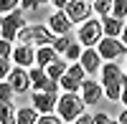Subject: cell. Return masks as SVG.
<instances>
[{"mask_svg": "<svg viewBox=\"0 0 127 124\" xmlns=\"http://www.w3.org/2000/svg\"><path fill=\"white\" fill-rule=\"evenodd\" d=\"M46 71H48V76H51V79H54L56 84H59V81H61L64 76H66V74H69V63L59 58V61H54V63H51V66H48Z\"/></svg>", "mask_w": 127, "mask_h": 124, "instance_id": "obj_19", "label": "cell"}, {"mask_svg": "<svg viewBox=\"0 0 127 124\" xmlns=\"http://www.w3.org/2000/svg\"><path fill=\"white\" fill-rule=\"evenodd\" d=\"M97 51H99V56H102V61H120L125 53H127V46L122 43V38H109V36H104L102 41H99V46H97Z\"/></svg>", "mask_w": 127, "mask_h": 124, "instance_id": "obj_6", "label": "cell"}, {"mask_svg": "<svg viewBox=\"0 0 127 124\" xmlns=\"http://www.w3.org/2000/svg\"><path fill=\"white\" fill-rule=\"evenodd\" d=\"M92 13H94V5L84 3V0H69L66 5V15L71 18V23H87V20H92Z\"/></svg>", "mask_w": 127, "mask_h": 124, "instance_id": "obj_9", "label": "cell"}, {"mask_svg": "<svg viewBox=\"0 0 127 124\" xmlns=\"http://www.w3.org/2000/svg\"><path fill=\"white\" fill-rule=\"evenodd\" d=\"M87 71H84V66L81 63H71L69 66V74L64 76L59 84H61V89L64 91H71V94H76V91H81V86H84V81H87Z\"/></svg>", "mask_w": 127, "mask_h": 124, "instance_id": "obj_8", "label": "cell"}, {"mask_svg": "<svg viewBox=\"0 0 127 124\" xmlns=\"http://www.w3.org/2000/svg\"><path fill=\"white\" fill-rule=\"evenodd\" d=\"M102 25H104V36L109 38H122V30H125V23L114 15H104L102 18Z\"/></svg>", "mask_w": 127, "mask_h": 124, "instance_id": "obj_16", "label": "cell"}, {"mask_svg": "<svg viewBox=\"0 0 127 124\" xmlns=\"http://www.w3.org/2000/svg\"><path fill=\"white\" fill-rule=\"evenodd\" d=\"M13 46H10V41H0V58H8V56H13Z\"/></svg>", "mask_w": 127, "mask_h": 124, "instance_id": "obj_29", "label": "cell"}, {"mask_svg": "<svg viewBox=\"0 0 127 124\" xmlns=\"http://www.w3.org/2000/svg\"><path fill=\"white\" fill-rule=\"evenodd\" d=\"M18 5H20V0H0V10H3V15L15 13V10H18Z\"/></svg>", "mask_w": 127, "mask_h": 124, "instance_id": "obj_26", "label": "cell"}, {"mask_svg": "<svg viewBox=\"0 0 127 124\" xmlns=\"http://www.w3.org/2000/svg\"><path fill=\"white\" fill-rule=\"evenodd\" d=\"M122 43L127 46V23H125V30H122Z\"/></svg>", "mask_w": 127, "mask_h": 124, "instance_id": "obj_35", "label": "cell"}, {"mask_svg": "<svg viewBox=\"0 0 127 124\" xmlns=\"http://www.w3.org/2000/svg\"><path fill=\"white\" fill-rule=\"evenodd\" d=\"M0 124H18V109L13 104H0Z\"/></svg>", "mask_w": 127, "mask_h": 124, "instance_id": "obj_20", "label": "cell"}, {"mask_svg": "<svg viewBox=\"0 0 127 124\" xmlns=\"http://www.w3.org/2000/svg\"><path fill=\"white\" fill-rule=\"evenodd\" d=\"M48 28H51V33L59 38V36H71L74 23H71V18L66 15V10H56V13L48 18Z\"/></svg>", "mask_w": 127, "mask_h": 124, "instance_id": "obj_10", "label": "cell"}, {"mask_svg": "<svg viewBox=\"0 0 127 124\" xmlns=\"http://www.w3.org/2000/svg\"><path fill=\"white\" fill-rule=\"evenodd\" d=\"M69 46H71V36H59V38H56V43H54L56 53H66Z\"/></svg>", "mask_w": 127, "mask_h": 124, "instance_id": "obj_25", "label": "cell"}, {"mask_svg": "<svg viewBox=\"0 0 127 124\" xmlns=\"http://www.w3.org/2000/svg\"><path fill=\"white\" fill-rule=\"evenodd\" d=\"M112 15L114 18H127V0H114V8H112Z\"/></svg>", "mask_w": 127, "mask_h": 124, "instance_id": "obj_24", "label": "cell"}, {"mask_svg": "<svg viewBox=\"0 0 127 124\" xmlns=\"http://www.w3.org/2000/svg\"><path fill=\"white\" fill-rule=\"evenodd\" d=\"M120 101L127 106V76H125V86H122V96H120Z\"/></svg>", "mask_w": 127, "mask_h": 124, "instance_id": "obj_33", "label": "cell"}, {"mask_svg": "<svg viewBox=\"0 0 127 124\" xmlns=\"http://www.w3.org/2000/svg\"><path fill=\"white\" fill-rule=\"evenodd\" d=\"M92 5H94V13H99V15L104 18V15H109V13H112V8H114V0H94Z\"/></svg>", "mask_w": 127, "mask_h": 124, "instance_id": "obj_21", "label": "cell"}, {"mask_svg": "<svg viewBox=\"0 0 127 124\" xmlns=\"http://www.w3.org/2000/svg\"><path fill=\"white\" fill-rule=\"evenodd\" d=\"M28 23H26V13L23 10H15V13H8L3 15V20H0V33H3V41H18L20 30H23Z\"/></svg>", "mask_w": 127, "mask_h": 124, "instance_id": "obj_4", "label": "cell"}, {"mask_svg": "<svg viewBox=\"0 0 127 124\" xmlns=\"http://www.w3.org/2000/svg\"><path fill=\"white\" fill-rule=\"evenodd\" d=\"M54 61H59V53H56V48H54V46H41V48L36 51V66L48 68Z\"/></svg>", "mask_w": 127, "mask_h": 124, "instance_id": "obj_17", "label": "cell"}, {"mask_svg": "<svg viewBox=\"0 0 127 124\" xmlns=\"http://www.w3.org/2000/svg\"><path fill=\"white\" fill-rule=\"evenodd\" d=\"M84 3H94V0H84Z\"/></svg>", "mask_w": 127, "mask_h": 124, "instance_id": "obj_36", "label": "cell"}, {"mask_svg": "<svg viewBox=\"0 0 127 124\" xmlns=\"http://www.w3.org/2000/svg\"><path fill=\"white\" fill-rule=\"evenodd\" d=\"M5 81L15 89V94H26L28 89H33V84H31V74H28L26 68H20V66H15L13 71H10V76Z\"/></svg>", "mask_w": 127, "mask_h": 124, "instance_id": "obj_12", "label": "cell"}, {"mask_svg": "<svg viewBox=\"0 0 127 124\" xmlns=\"http://www.w3.org/2000/svg\"><path fill=\"white\" fill-rule=\"evenodd\" d=\"M81 53H84V46H81V43H71V46H69V51H66V58H69V61H76V63H79Z\"/></svg>", "mask_w": 127, "mask_h": 124, "instance_id": "obj_23", "label": "cell"}, {"mask_svg": "<svg viewBox=\"0 0 127 124\" xmlns=\"http://www.w3.org/2000/svg\"><path fill=\"white\" fill-rule=\"evenodd\" d=\"M104 96V86H102V81H92L87 79L84 81V86H81V99H84V104H99V99Z\"/></svg>", "mask_w": 127, "mask_h": 124, "instance_id": "obj_13", "label": "cell"}, {"mask_svg": "<svg viewBox=\"0 0 127 124\" xmlns=\"http://www.w3.org/2000/svg\"><path fill=\"white\" fill-rule=\"evenodd\" d=\"M31 101H33V106L41 111V114H54V111L59 109V96H56V94H46V91H33Z\"/></svg>", "mask_w": 127, "mask_h": 124, "instance_id": "obj_11", "label": "cell"}, {"mask_svg": "<svg viewBox=\"0 0 127 124\" xmlns=\"http://www.w3.org/2000/svg\"><path fill=\"white\" fill-rule=\"evenodd\" d=\"M117 122H120V124H127V109H125V111H122V114L117 117Z\"/></svg>", "mask_w": 127, "mask_h": 124, "instance_id": "obj_34", "label": "cell"}, {"mask_svg": "<svg viewBox=\"0 0 127 124\" xmlns=\"http://www.w3.org/2000/svg\"><path fill=\"white\" fill-rule=\"evenodd\" d=\"M28 74H31V84H33V91L56 94V89L61 86V84H56V81L48 76V71H46V68H41V66H31V68H28Z\"/></svg>", "mask_w": 127, "mask_h": 124, "instance_id": "obj_7", "label": "cell"}, {"mask_svg": "<svg viewBox=\"0 0 127 124\" xmlns=\"http://www.w3.org/2000/svg\"><path fill=\"white\" fill-rule=\"evenodd\" d=\"M38 124H64V119H61L59 114H41Z\"/></svg>", "mask_w": 127, "mask_h": 124, "instance_id": "obj_28", "label": "cell"}, {"mask_svg": "<svg viewBox=\"0 0 127 124\" xmlns=\"http://www.w3.org/2000/svg\"><path fill=\"white\" fill-rule=\"evenodd\" d=\"M125 71H127V68H125Z\"/></svg>", "mask_w": 127, "mask_h": 124, "instance_id": "obj_37", "label": "cell"}, {"mask_svg": "<svg viewBox=\"0 0 127 124\" xmlns=\"http://www.w3.org/2000/svg\"><path fill=\"white\" fill-rule=\"evenodd\" d=\"M76 124H97V122H94V114H81L76 119Z\"/></svg>", "mask_w": 127, "mask_h": 124, "instance_id": "obj_31", "label": "cell"}, {"mask_svg": "<svg viewBox=\"0 0 127 124\" xmlns=\"http://www.w3.org/2000/svg\"><path fill=\"white\" fill-rule=\"evenodd\" d=\"M94 122H97V124H109L112 117H109V114H104V111H99V114H94Z\"/></svg>", "mask_w": 127, "mask_h": 124, "instance_id": "obj_30", "label": "cell"}, {"mask_svg": "<svg viewBox=\"0 0 127 124\" xmlns=\"http://www.w3.org/2000/svg\"><path fill=\"white\" fill-rule=\"evenodd\" d=\"M51 5H54L56 10H66V5H69V0H54V3H51Z\"/></svg>", "mask_w": 127, "mask_h": 124, "instance_id": "obj_32", "label": "cell"}, {"mask_svg": "<svg viewBox=\"0 0 127 124\" xmlns=\"http://www.w3.org/2000/svg\"><path fill=\"white\" fill-rule=\"evenodd\" d=\"M79 63L84 66V71L92 76V74H97V71L102 68V56H99V51L97 48H84V53L79 58Z\"/></svg>", "mask_w": 127, "mask_h": 124, "instance_id": "obj_14", "label": "cell"}, {"mask_svg": "<svg viewBox=\"0 0 127 124\" xmlns=\"http://www.w3.org/2000/svg\"><path fill=\"white\" fill-rule=\"evenodd\" d=\"M102 38H104V25H102V20L92 18V20H87V23H81V28H79V43H81L84 48L99 46Z\"/></svg>", "mask_w": 127, "mask_h": 124, "instance_id": "obj_5", "label": "cell"}, {"mask_svg": "<svg viewBox=\"0 0 127 124\" xmlns=\"http://www.w3.org/2000/svg\"><path fill=\"white\" fill-rule=\"evenodd\" d=\"M15 94V89L8 84V81H3L0 84V104H10V96Z\"/></svg>", "mask_w": 127, "mask_h": 124, "instance_id": "obj_22", "label": "cell"}, {"mask_svg": "<svg viewBox=\"0 0 127 124\" xmlns=\"http://www.w3.org/2000/svg\"><path fill=\"white\" fill-rule=\"evenodd\" d=\"M18 41L23 46H33V48H41V46H54L56 43V36L51 33V28L43 25V23H31L20 30Z\"/></svg>", "mask_w": 127, "mask_h": 124, "instance_id": "obj_2", "label": "cell"}, {"mask_svg": "<svg viewBox=\"0 0 127 124\" xmlns=\"http://www.w3.org/2000/svg\"><path fill=\"white\" fill-rule=\"evenodd\" d=\"M87 104H84V99H81V94H71V91H64V96H59V117L64 119V122H76L81 114H87Z\"/></svg>", "mask_w": 127, "mask_h": 124, "instance_id": "obj_3", "label": "cell"}, {"mask_svg": "<svg viewBox=\"0 0 127 124\" xmlns=\"http://www.w3.org/2000/svg\"><path fill=\"white\" fill-rule=\"evenodd\" d=\"M41 119V111L36 106H23L18 109V124H38Z\"/></svg>", "mask_w": 127, "mask_h": 124, "instance_id": "obj_18", "label": "cell"}, {"mask_svg": "<svg viewBox=\"0 0 127 124\" xmlns=\"http://www.w3.org/2000/svg\"><path fill=\"white\" fill-rule=\"evenodd\" d=\"M36 51H38V48H33V46H23V43H20V46L13 51L15 66H20V68H31V63H36Z\"/></svg>", "mask_w": 127, "mask_h": 124, "instance_id": "obj_15", "label": "cell"}, {"mask_svg": "<svg viewBox=\"0 0 127 124\" xmlns=\"http://www.w3.org/2000/svg\"><path fill=\"white\" fill-rule=\"evenodd\" d=\"M125 76L122 68L117 63H104L102 66V86H104V96L112 101H120L122 96V86H125Z\"/></svg>", "mask_w": 127, "mask_h": 124, "instance_id": "obj_1", "label": "cell"}, {"mask_svg": "<svg viewBox=\"0 0 127 124\" xmlns=\"http://www.w3.org/2000/svg\"><path fill=\"white\" fill-rule=\"evenodd\" d=\"M43 3H54V0H20V5H23L26 10H38Z\"/></svg>", "mask_w": 127, "mask_h": 124, "instance_id": "obj_27", "label": "cell"}]
</instances>
